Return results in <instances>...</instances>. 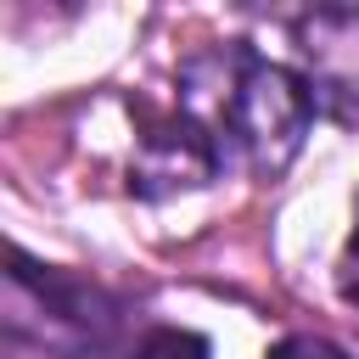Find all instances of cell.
<instances>
[{
	"label": "cell",
	"mask_w": 359,
	"mask_h": 359,
	"mask_svg": "<svg viewBox=\"0 0 359 359\" xmlns=\"http://www.w3.org/2000/svg\"><path fill=\"white\" fill-rule=\"evenodd\" d=\"M213 73H219V146H241L252 157V168L275 174L309 135L314 123V84L297 79L292 67L280 62H264L252 50H224V56H208Z\"/></svg>",
	"instance_id": "cell-1"
},
{
	"label": "cell",
	"mask_w": 359,
	"mask_h": 359,
	"mask_svg": "<svg viewBox=\"0 0 359 359\" xmlns=\"http://www.w3.org/2000/svg\"><path fill=\"white\" fill-rule=\"evenodd\" d=\"M224 163V146L219 135L202 123V118H168L157 129H146L140 140V163H135V185L146 196H163V191H185V185H208Z\"/></svg>",
	"instance_id": "cell-2"
},
{
	"label": "cell",
	"mask_w": 359,
	"mask_h": 359,
	"mask_svg": "<svg viewBox=\"0 0 359 359\" xmlns=\"http://www.w3.org/2000/svg\"><path fill=\"white\" fill-rule=\"evenodd\" d=\"M297 34H303V50L320 56L314 101L325 95L337 118H359V11H320Z\"/></svg>",
	"instance_id": "cell-3"
},
{
	"label": "cell",
	"mask_w": 359,
	"mask_h": 359,
	"mask_svg": "<svg viewBox=\"0 0 359 359\" xmlns=\"http://www.w3.org/2000/svg\"><path fill=\"white\" fill-rule=\"evenodd\" d=\"M135 359H213V348H208V337H196V331L163 325V331H151V337L135 348Z\"/></svg>",
	"instance_id": "cell-4"
},
{
	"label": "cell",
	"mask_w": 359,
	"mask_h": 359,
	"mask_svg": "<svg viewBox=\"0 0 359 359\" xmlns=\"http://www.w3.org/2000/svg\"><path fill=\"white\" fill-rule=\"evenodd\" d=\"M269 359H353V353H342L331 337H309V331H297V337H280V342L269 348Z\"/></svg>",
	"instance_id": "cell-5"
},
{
	"label": "cell",
	"mask_w": 359,
	"mask_h": 359,
	"mask_svg": "<svg viewBox=\"0 0 359 359\" xmlns=\"http://www.w3.org/2000/svg\"><path fill=\"white\" fill-rule=\"evenodd\" d=\"M337 286H342V297H348V303H359V224H353V241H348V252H342Z\"/></svg>",
	"instance_id": "cell-6"
}]
</instances>
